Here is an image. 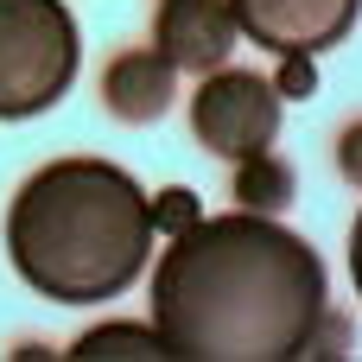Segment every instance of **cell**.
<instances>
[{
	"label": "cell",
	"instance_id": "cell-8",
	"mask_svg": "<svg viewBox=\"0 0 362 362\" xmlns=\"http://www.w3.org/2000/svg\"><path fill=\"white\" fill-rule=\"evenodd\" d=\"M235 204L242 210H286L293 204V165L274 159V146L255 159H235Z\"/></svg>",
	"mask_w": 362,
	"mask_h": 362
},
{
	"label": "cell",
	"instance_id": "cell-1",
	"mask_svg": "<svg viewBox=\"0 0 362 362\" xmlns=\"http://www.w3.org/2000/svg\"><path fill=\"white\" fill-rule=\"evenodd\" d=\"M325 318L318 248L267 210L197 216L153 267V331L185 362H293Z\"/></svg>",
	"mask_w": 362,
	"mask_h": 362
},
{
	"label": "cell",
	"instance_id": "cell-5",
	"mask_svg": "<svg viewBox=\"0 0 362 362\" xmlns=\"http://www.w3.org/2000/svg\"><path fill=\"white\" fill-rule=\"evenodd\" d=\"M235 32L274 57H318L350 38L362 0H229Z\"/></svg>",
	"mask_w": 362,
	"mask_h": 362
},
{
	"label": "cell",
	"instance_id": "cell-6",
	"mask_svg": "<svg viewBox=\"0 0 362 362\" xmlns=\"http://www.w3.org/2000/svg\"><path fill=\"white\" fill-rule=\"evenodd\" d=\"M235 38H242V32H235L229 0H159V19H153V51H159L172 70L210 76L216 64H229Z\"/></svg>",
	"mask_w": 362,
	"mask_h": 362
},
{
	"label": "cell",
	"instance_id": "cell-11",
	"mask_svg": "<svg viewBox=\"0 0 362 362\" xmlns=\"http://www.w3.org/2000/svg\"><path fill=\"white\" fill-rule=\"evenodd\" d=\"M337 165H344V178H350V185H362V121L344 127V140H337Z\"/></svg>",
	"mask_w": 362,
	"mask_h": 362
},
{
	"label": "cell",
	"instance_id": "cell-2",
	"mask_svg": "<svg viewBox=\"0 0 362 362\" xmlns=\"http://www.w3.org/2000/svg\"><path fill=\"white\" fill-rule=\"evenodd\" d=\"M153 255V197L115 159H51L6 204V261L51 305L121 299Z\"/></svg>",
	"mask_w": 362,
	"mask_h": 362
},
{
	"label": "cell",
	"instance_id": "cell-3",
	"mask_svg": "<svg viewBox=\"0 0 362 362\" xmlns=\"http://www.w3.org/2000/svg\"><path fill=\"white\" fill-rule=\"evenodd\" d=\"M76 64L83 38L64 0H0V121L57 108L76 83Z\"/></svg>",
	"mask_w": 362,
	"mask_h": 362
},
{
	"label": "cell",
	"instance_id": "cell-10",
	"mask_svg": "<svg viewBox=\"0 0 362 362\" xmlns=\"http://www.w3.org/2000/svg\"><path fill=\"white\" fill-rule=\"evenodd\" d=\"M191 223H197V197H191V191H178V185H172V191H159V197H153V229L178 235V229H191Z\"/></svg>",
	"mask_w": 362,
	"mask_h": 362
},
{
	"label": "cell",
	"instance_id": "cell-4",
	"mask_svg": "<svg viewBox=\"0 0 362 362\" xmlns=\"http://www.w3.org/2000/svg\"><path fill=\"white\" fill-rule=\"evenodd\" d=\"M191 134L204 153L216 159H255L274 146L280 134V89L261 76V70H235V64H216L197 95H191Z\"/></svg>",
	"mask_w": 362,
	"mask_h": 362
},
{
	"label": "cell",
	"instance_id": "cell-12",
	"mask_svg": "<svg viewBox=\"0 0 362 362\" xmlns=\"http://www.w3.org/2000/svg\"><path fill=\"white\" fill-rule=\"evenodd\" d=\"M280 95H305L312 89V57H280Z\"/></svg>",
	"mask_w": 362,
	"mask_h": 362
},
{
	"label": "cell",
	"instance_id": "cell-9",
	"mask_svg": "<svg viewBox=\"0 0 362 362\" xmlns=\"http://www.w3.org/2000/svg\"><path fill=\"white\" fill-rule=\"evenodd\" d=\"M76 362H102V356H127V362H146V356H172L165 350V337L153 331V325H102V331H89V337H76Z\"/></svg>",
	"mask_w": 362,
	"mask_h": 362
},
{
	"label": "cell",
	"instance_id": "cell-13",
	"mask_svg": "<svg viewBox=\"0 0 362 362\" xmlns=\"http://www.w3.org/2000/svg\"><path fill=\"white\" fill-rule=\"evenodd\" d=\"M350 286H356V299H362V210H356V223H350Z\"/></svg>",
	"mask_w": 362,
	"mask_h": 362
},
{
	"label": "cell",
	"instance_id": "cell-7",
	"mask_svg": "<svg viewBox=\"0 0 362 362\" xmlns=\"http://www.w3.org/2000/svg\"><path fill=\"white\" fill-rule=\"evenodd\" d=\"M172 95H178V70H172L159 51H121V57L108 64V76H102V102H108V115L127 121V127L159 121V115L172 108Z\"/></svg>",
	"mask_w": 362,
	"mask_h": 362
}]
</instances>
